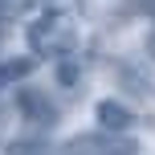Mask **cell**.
Masks as SVG:
<instances>
[{"label": "cell", "mask_w": 155, "mask_h": 155, "mask_svg": "<svg viewBox=\"0 0 155 155\" xmlns=\"http://www.w3.org/2000/svg\"><path fill=\"white\" fill-rule=\"evenodd\" d=\"M65 155H139V143L123 131H94V135L74 139Z\"/></svg>", "instance_id": "obj_2"}, {"label": "cell", "mask_w": 155, "mask_h": 155, "mask_svg": "<svg viewBox=\"0 0 155 155\" xmlns=\"http://www.w3.org/2000/svg\"><path fill=\"white\" fill-rule=\"evenodd\" d=\"M147 53L155 57V33H151V37H147Z\"/></svg>", "instance_id": "obj_9"}, {"label": "cell", "mask_w": 155, "mask_h": 155, "mask_svg": "<svg viewBox=\"0 0 155 155\" xmlns=\"http://www.w3.org/2000/svg\"><path fill=\"white\" fill-rule=\"evenodd\" d=\"M135 4H139V8H143L147 16H155V0H135Z\"/></svg>", "instance_id": "obj_8"}, {"label": "cell", "mask_w": 155, "mask_h": 155, "mask_svg": "<svg viewBox=\"0 0 155 155\" xmlns=\"http://www.w3.org/2000/svg\"><path fill=\"white\" fill-rule=\"evenodd\" d=\"M33 74V57H12V61H0V94L8 90V86H16L21 78Z\"/></svg>", "instance_id": "obj_5"}, {"label": "cell", "mask_w": 155, "mask_h": 155, "mask_svg": "<svg viewBox=\"0 0 155 155\" xmlns=\"http://www.w3.org/2000/svg\"><path fill=\"white\" fill-rule=\"evenodd\" d=\"M4 16H8V8H4V0H0V29H4Z\"/></svg>", "instance_id": "obj_10"}, {"label": "cell", "mask_w": 155, "mask_h": 155, "mask_svg": "<svg viewBox=\"0 0 155 155\" xmlns=\"http://www.w3.org/2000/svg\"><path fill=\"white\" fill-rule=\"evenodd\" d=\"M29 45L33 53H45V57H65L78 45V25L70 12H45L29 25Z\"/></svg>", "instance_id": "obj_1"}, {"label": "cell", "mask_w": 155, "mask_h": 155, "mask_svg": "<svg viewBox=\"0 0 155 155\" xmlns=\"http://www.w3.org/2000/svg\"><path fill=\"white\" fill-rule=\"evenodd\" d=\"M98 123H102V131H131L135 114L123 102H98Z\"/></svg>", "instance_id": "obj_4"}, {"label": "cell", "mask_w": 155, "mask_h": 155, "mask_svg": "<svg viewBox=\"0 0 155 155\" xmlns=\"http://www.w3.org/2000/svg\"><path fill=\"white\" fill-rule=\"evenodd\" d=\"M8 155H41V143H12Z\"/></svg>", "instance_id": "obj_6"}, {"label": "cell", "mask_w": 155, "mask_h": 155, "mask_svg": "<svg viewBox=\"0 0 155 155\" xmlns=\"http://www.w3.org/2000/svg\"><path fill=\"white\" fill-rule=\"evenodd\" d=\"M21 110H25V118L37 123V127H53L57 123V106L45 102V94H21Z\"/></svg>", "instance_id": "obj_3"}, {"label": "cell", "mask_w": 155, "mask_h": 155, "mask_svg": "<svg viewBox=\"0 0 155 155\" xmlns=\"http://www.w3.org/2000/svg\"><path fill=\"white\" fill-rule=\"evenodd\" d=\"M29 4H41V0H4L8 12H16V8H29Z\"/></svg>", "instance_id": "obj_7"}]
</instances>
